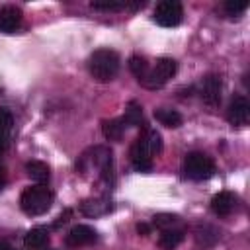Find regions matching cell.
Listing matches in <instances>:
<instances>
[{
	"mask_svg": "<svg viewBox=\"0 0 250 250\" xmlns=\"http://www.w3.org/2000/svg\"><path fill=\"white\" fill-rule=\"evenodd\" d=\"M119 55L111 49H98L88 57V72L98 82H109L119 72Z\"/></svg>",
	"mask_w": 250,
	"mask_h": 250,
	"instance_id": "1",
	"label": "cell"
},
{
	"mask_svg": "<svg viewBox=\"0 0 250 250\" xmlns=\"http://www.w3.org/2000/svg\"><path fill=\"white\" fill-rule=\"evenodd\" d=\"M51 203H53V191L41 184L25 188L20 195V207L29 217H37V215L47 213L51 209Z\"/></svg>",
	"mask_w": 250,
	"mask_h": 250,
	"instance_id": "2",
	"label": "cell"
},
{
	"mask_svg": "<svg viewBox=\"0 0 250 250\" xmlns=\"http://www.w3.org/2000/svg\"><path fill=\"white\" fill-rule=\"evenodd\" d=\"M182 172L188 180L203 182L215 174V162L205 152H189L182 162Z\"/></svg>",
	"mask_w": 250,
	"mask_h": 250,
	"instance_id": "3",
	"label": "cell"
},
{
	"mask_svg": "<svg viewBox=\"0 0 250 250\" xmlns=\"http://www.w3.org/2000/svg\"><path fill=\"white\" fill-rule=\"evenodd\" d=\"M176 70H178V64H176V61L174 59H170V57H162V59H158L156 61V64L154 66H150L148 68V72L145 74V78H141L139 80V84L141 86H145V88H148V90H156V88H162L174 74H176Z\"/></svg>",
	"mask_w": 250,
	"mask_h": 250,
	"instance_id": "4",
	"label": "cell"
},
{
	"mask_svg": "<svg viewBox=\"0 0 250 250\" xmlns=\"http://www.w3.org/2000/svg\"><path fill=\"white\" fill-rule=\"evenodd\" d=\"M184 18V8L178 0H162L154 8V21L162 27H176Z\"/></svg>",
	"mask_w": 250,
	"mask_h": 250,
	"instance_id": "5",
	"label": "cell"
},
{
	"mask_svg": "<svg viewBox=\"0 0 250 250\" xmlns=\"http://www.w3.org/2000/svg\"><path fill=\"white\" fill-rule=\"evenodd\" d=\"M221 92H223V84L217 74H207L199 82V96L211 107H217L221 104Z\"/></svg>",
	"mask_w": 250,
	"mask_h": 250,
	"instance_id": "6",
	"label": "cell"
},
{
	"mask_svg": "<svg viewBox=\"0 0 250 250\" xmlns=\"http://www.w3.org/2000/svg\"><path fill=\"white\" fill-rule=\"evenodd\" d=\"M227 119L232 127H244L250 119V104L244 96H236L232 98V102L229 104L227 109Z\"/></svg>",
	"mask_w": 250,
	"mask_h": 250,
	"instance_id": "7",
	"label": "cell"
},
{
	"mask_svg": "<svg viewBox=\"0 0 250 250\" xmlns=\"http://www.w3.org/2000/svg\"><path fill=\"white\" fill-rule=\"evenodd\" d=\"M129 156H131V164H133L135 170H139V172L152 170V154L146 148V145L141 141V137H137V141L131 145Z\"/></svg>",
	"mask_w": 250,
	"mask_h": 250,
	"instance_id": "8",
	"label": "cell"
},
{
	"mask_svg": "<svg viewBox=\"0 0 250 250\" xmlns=\"http://www.w3.org/2000/svg\"><path fill=\"white\" fill-rule=\"evenodd\" d=\"M98 240V232L92 229V227H88V225H76V227H72L68 232H66V236H64V242L68 244V246H72V248H76V246H86V244H94Z\"/></svg>",
	"mask_w": 250,
	"mask_h": 250,
	"instance_id": "9",
	"label": "cell"
},
{
	"mask_svg": "<svg viewBox=\"0 0 250 250\" xmlns=\"http://www.w3.org/2000/svg\"><path fill=\"white\" fill-rule=\"evenodd\" d=\"M23 20V14L18 6H2L0 8V31L4 33H14L20 29Z\"/></svg>",
	"mask_w": 250,
	"mask_h": 250,
	"instance_id": "10",
	"label": "cell"
},
{
	"mask_svg": "<svg viewBox=\"0 0 250 250\" xmlns=\"http://www.w3.org/2000/svg\"><path fill=\"white\" fill-rule=\"evenodd\" d=\"M236 203H238V199H236L234 193H230V191H219L211 199V211L215 215H219V217H227V215H230L236 209Z\"/></svg>",
	"mask_w": 250,
	"mask_h": 250,
	"instance_id": "11",
	"label": "cell"
},
{
	"mask_svg": "<svg viewBox=\"0 0 250 250\" xmlns=\"http://www.w3.org/2000/svg\"><path fill=\"white\" fill-rule=\"evenodd\" d=\"M111 209L113 205L105 197H90L80 203V213L86 217H102V215H107Z\"/></svg>",
	"mask_w": 250,
	"mask_h": 250,
	"instance_id": "12",
	"label": "cell"
},
{
	"mask_svg": "<svg viewBox=\"0 0 250 250\" xmlns=\"http://www.w3.org/2000/svg\"><path fill=\"white\" fill-rule=\"evenodd\" d=\"M146 2L143 0H94L90 2V6L94 10H102V12H121V10H135V8H143Z\"/></svg>",
	"mask_w": 250,
	"mask_h": 250,
	"instance_id": "13",
	"label": "cell"
},
{
	"mask_svg": "<svg viewBox=\"0 0 250 250\" xmlns=\"http://www.w3.org/2000/svg\"><path fill=\"white\" fill-rule=\"evenodd\" d=\"M12 131H14V117L6 107H0V154L10 146Z\"/></svg>",
	"mask_w": 250,
	"mask_h": 250,
	"instance_id": "14",
	"label": "cell"
},
{
	"mask_svg": "<svg viewBox=\"0 0 250 250\" xmlns=\"http://www.w3.org/2000/svg\"><path fill=\"white\" fill-rule=\"evenodd\" d=\"M184 236H186L184 229H174V227L172 229H164L160 232V236H158V248H162V250H174V248H178L182 244Z\"/></svg>",
	"mask_w": 250,
	"mask_h": 250,
	"instance_id": "15",
	"label": "cell"
},
{
	"mask_svg": "<svg viewBox=\"0 0 250 250\" xmlns=\"http://www.w3.org/2000/svg\"><path fill=\"white\" fill-rule=\"evenodd\" d=\"M23 244L27 248H35V250L47 246L49 244V230L45 227H35L31 230H27L23 236Z\"/></svg>",
	"mask_w": 250,
	"mask_h": 250,
	"instance_id": "16",
	"label": "cell"
},
{
	"mask_svg": "<svg viewBox=\"0 0 250 250\" xmlns=\"http://www.w3.org/2000/svg\"><path fill=\"white\" fill-rule=\"evenodd\" d=\"M25 172H27V176L33 180V182H37V184H45V182H49V176H51V170H49V166L45 164V162H41V160H29L27 164H25Z\"/></svg>",
	"mask_w": 250,
	"mask_h": 250,
	"instance_id": "17",
	"label": "cell"
},
{
	"mask_svg": "<svg viewBox=\"0 0 250 250\" xmlns=\"http://www.w3.org/2000/svg\"><path fill=\"white\" fill-rule=\"evenodd\" d=\"M121 119H123L125 127H141V125H145L141 104L135 102V100H131V102L127 104V107H125V115H123Z\"/></svg>",
	"mask_w": 250,
	"mask_h": 250,
	"instance_id": "18",
	"label": "cell"
},
{
	"mask_svg": "<svg viewBox=\"0 0 250 250\" xmlns=\"http://www.w3.org/2000/svg\"><path fill=\"white\" fill-rule=\"evenodd\" d=\"M154 117H156V121H158L160 125L170 127V129L180 127L182 121H184L182 115H180L176 109H168V107H158V109H154Z\"/></svg>",
	"mask_w": 250,
	"mask_h": 250,
	"instance_id": "19",
	"label": "cell"
},
{
	"mask_svg": "<svg viewBox=\"0 0 250 250\" xmlns=\"http://www.w3.org/2000/svg\"><path fill=\"white\" fill-rule=\"evenodd\" d=\"M102 131H104V137L107 141H119L123 137V131H125V123L121 117H115V119H105L102 121Z\"/></svg>",
	"mask_w": 250,
	"mask_h": 250,
	"instance_id": "20",
	"label": "cell"
},
{
	"mask_svg": "<svg viewBox=\"0 0 250 250\" xmlns=\"http://www.w3.org/2000/svg\"><path fill=\"white\" fill-rule=\"evenodd\" d=\"M141 141L146 145V148L150 150V154H158L162 150V137L156 129H150V127H145L143 133L139 135Z\"/></svg>",
	"mask_w": 250,
	"mask_h": 250,
	"instance_id": "21",
	"label": "cell"
},
{
	"mask_svg": "<svg viewBox=\"0 0 250 250\" xmlns=\"http://www.w3.org/2000/svg\"><path fill=\"white\" fill-rule=\"evenodd\" d=\"M193 236L197 240V244H203V246H211L217 242L219 238V232L211 227V225H197L193 229Z\"/></svg>",
	"mask_w": 250,
	"mask_h": 250,
	"instance_id": "22",
	"label": "cell"
},
{
	"mask_svg": "<svg viewBox=\"0 0 250 250\" xmlns=\"http://www.w3.org/2000/svg\"><path fill=\"white\" fill-rule=\"evenodd\" d=\"M148 68H150V64H148V61H146L145 57H141V55H133V57L129 59V70L137 76V80L145 78V74L148 72Z\"/></svg>",
	"mask_w": 250,
	"mask_h": 250,
	"instance_id": "23",
	"label": "cell"
},
{
	"mask_svg": "<svg viewBox=\"0 0 250 250\" xmlns=\"http://www.w3.org/2000/svg\"><path fill=\"white\" fill-rule=\"evenodd\" d=\"M180 221V217L178 215H172V213H158V215H154L152 217V225L154 227H158V229H172L176 223Z\"/></svg>",
	"mask_w": 250,
	"mask_h": 250,
	"instance_id": "24",
	"label": "cell"
},
{
	"mask_svg": "<svg viewBox=\"0 0 250 250\" xmlns=\"http://www.w3.org/2000/svg\"><path fill=\"white\" fill-rule=\"evenodd\" d=\"M246 8H248V2H246V0H227V2L223 4V10H225L230 18L242 14Z\"/></svg>",
	"mask_w": 250,
	"mask_h": 250,
	"instance_id": "25",
	"label": "cell"
},
{
	"mask_svg": "<svg viewBox=\"0 0 250 250\" xmlns=\"http://www.w3.org/2000/svg\"><path fill=\"white\" fill-rule=\"evenodd\" d=\"M70 215H72V211H70V209H66V211H64V213H62V215L53 223V227H55V229H59L61 225H64V223L68 221V217H70Z\"/></svg>",
	"mask_w": 250,
	"mask_h": 250,
	"instance_id": "26",
	"label": "cell"
},
{
	"mask_svg": "<svg viewBox=\"0 0 250 250\" xmlns=\"http://www.w3.org/2000/svg\"><path fill=\"white\" fill-rule=\"evenodd\" d=\"M137 230H139V234H143V236H146V234L150 232V227H148L146 223H139V225H137Z\"/></svg>",
	"mask_w": 250,
	"mask_h": 250,
	"instance_id": "27",
	"label": "cell"
},
{
	"mask_svg": "<svg viewBox=\"0 0 250 250\" xmlns=\"http://www.w3.org/2000/svg\"><path fill=\"white\" fill-rule=\"evenodd\" d=\"M4 186H6V170L0 166V191L4 189Z\"/></svg>",
	"mask_w": 250,
	"mask_h": 250,
	"instance_id": "28",
	"label": "cell"
},
{
	"mask_svg": "<svg viewBox=\"0 0 250 250\" xmlns=\"http://www.w3.org/2000/svg\"><path fill=\"white\" fill-rule=\"evenodd\" d=\"M0 250H12V246H10L8 242H4V240H0Z\"/></svg>",
	"mask_w": 250,
	"mask_h": 250,
	"instance_id": "29",
	"label": "cell"
}]
</instances>
